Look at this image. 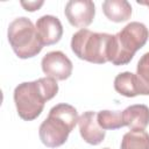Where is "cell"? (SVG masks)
I'll use <instances>...</instances> for the list:
<instances>
[{
	"label": "cell",
	"instance_id": "1",
	"mask_svg": "<svg viewBox=\"0 0 149 149\" xmlns=\"http://www.w3.org/2000/svg\"><path fill=\"white\" fill-rule=\"evenodd\" d=\"M57 92V80L50 77L19 84L14 90V102L19 116L26 121L36 119L42 113L44 104L52 99Z\"/></svg>",
	"mask_w": 149,
	"mask_h": 149
},
{
	"label": "cell",
	"instance_id": "2",
	"mask_svg": "<svg viewBox=\"0 0 149 149\" xmlns=\"http://www.w3.org/2000/svg\"><path fill=\"white\" fill-rule=\"evenodd\" d=\"M79 116L77 109L69 104H58L54 106L48 118L38 128L40 140L48 148H57L64 144L69 134L78 123Z\"/></svg>",
	"mask_w": 149,
	"mask_h": 149
},
{
	"label": "cell",
	"instance_id": "3",
	"mask_svg": "<svg viewBox=\"0 0 149 149\" xmlns=\"http://www.w3.org/2000/svg\"><path fill=\"white\" fill-rule=\"evenodd\" d=\"M149 37L148 28L137 21L125 26L119 33L112 35L108 47V62L114 65L128 64L135 52L141 49Z\"/></svg>",
	"mask_w": 149,
	"mask_h": 149
},
{
	"label": "cell",
	"instance_id": "4",
	"mask_svg": "<svg viewBox=\"0 0 149 149\" xmlns=\"http://www.w3.org/2000/svg\"><path fill=\"white\" fill-rule=\"evenodd\" d=\"M112 35L80 29L72 35L71 49L73 54L86 62L104 64L108 62V47Z\"/></svg>",
	"mask_w": 149,
	"mask_h": 149
},
{
	"label": "cell",
	"instance_id": "5",
	"mask_svg": "<svg viewBox=\"0 0 149 149\" xmlns=\"http://www.w3.org/2000/svg\"><path fill=\"white\" fill-rule=\"evenodd\" d=\"M7 37L15 55L22 59L34 57L43 49L36 26L24 16L16 17L9 23Z\"/></svg>",
	"mask_w": 149,
	"mask_h": 149
},
{
	"label": "cell",
	"instance_id": "6",
	"mask_svg": "<svg viewBox=\"0 0 149 149\" xmlns=\"http://www.w3.org/2000/svg\"><path fill=\"white\" fill-rule=\"evenodd\" d=\"M64 14L71 26L86 29L94 19L95 6L91 0H71L65 5Z\"/></svg>",
	"mask_w": 149,
	"mask_h": 149
},
{
	"label": "cell",
	"instance_id": "7",
	"mask_svg": "<svg viewBox=\"0 0 149 149\" xmlns=\"http://www.w3.org/2000/svg\"><path fill=\"white\" fill-rule=\"evenodd\" d=\"M41 66L47 77L56 80H65L72 73V62L62 51L48 52L42 58Z\"/></svg>",
	"mask_w": 149,
	"mask_h": 149
},
{
	"label": "cell",
	"instance_id": "8",
	"mask_svg": "<svg viewBox=\"0 0 149 149\" xmlns=\"http://www.w3.org/2000/svg\"><path fill=\"white\" fill-rule=\"evenodd\" d=\"M78 125H79L80 135L85 142L92 146H97L104 141L106 130L99 126L95 112L92 111L84 112L79 116Z\"/></svg>",
	"mask_w": 149,
	"mask_h": 149
},
{
	"label": "cell",
	"instance_id": "9",
	"mask_svg": "<svg viewBox=\"0 0 149 149\" xmlns=\"http://www.w3.org/2000/svg\"><path fill=\"white\" fill-rule=\"evenodd\" d=\"M36 30L44 45L57 43L63 35V26L58 17L52 15H43L36 22Z\"/></svg>",
	"mask_w": 149,
	"mask_h": 149
},
{
	"label": "cell",
	"instance_id": "10",
	"mask_svg": "<svg viewBox=\"0 0 149 149\" xmlns=\"http://www.w3.org/2000/svg\"><path fill=\"white\" fill-rule=\"evenodd\" d=\"M122 118L130 130H144L149 125V107L142 104L128 106L122 111Z\"/></svg>",
	"mask_w": 149,
	"mask_h": 149
},
{
	"label": "cell",
	"instance_id": "11",
	"mask_svg": "<svg viewBox=\"0 0 149 149\" xmlns=\"http://www.w3.org/2000/svg\"><path fill=\"white\" fill-rule=\"evenodd\" d=\"M114 88L119 94L128 97V98H133L139 94L144 95L142 85H141L136 73H132L129 71L121 72L115 77Z\"/></svg>",
	"mask_w": 149,
	"mask_h": 149
},
{
	"label": "cell",
	"instance_id": "12",
	"mask_svg": "<svg viewBox=\"0 0 149 149\" xmlns=\"http://www.w3.org/2000/svg\"><path fill=\"white\" fill-rule=\"evenodd\" d=\"M101 7L105 16L113 22H125L130 19L132 6L127 0H106Z\"/></svg>",
	"mask_w": 149,
	"mask_h": 149
},
{
	"label": "cell",
	"instance_id": "13",
	"mask_svg": "<svg viewBox=\"0 0 149 149\" xmlns=\"http://www.w3.org/2000/svg\"><path fill=\"white\" fill-rule=\"evenodd\" d=\"M120 149H149V134L144 130H130L121 141Z\"/></svg>",
	"mask_w": 149,
	"mask_h": 149
},
{
	"label": "cell",
	"instance_id": "14",
	"mask_svg": "<svg viewBox=\"0 0 149 149\" xmlns=\"http://www.w3.org/2000/svg\"><path fill=\"white\" fill-rule=\"evenodd\" d=\"M98 123L102 129H119L125 127L121 111H100L97 113Z\"/></svg>",
	"mask_w": 149,
	"mask_h": 149
},
{
	"label": "cell",
	"instance_id": "15",
	"mask_svg": "<svg viewBox=\"0 0 149 149\" xmlns=\"http://www.w3.org/2000/svg\"><path fill=\"white\" fill-rule=\"evenodd\" d=\"M136 76L142 85L144 95H149V52H146L136 66Z\"/></svg>",
	"mask_w": 149,
	"mask_h": 149
},
{
	"label": "cell",
	"instance_id": "16",
	"mask_svg": "<svg viewBox=\"0 0 149 149\" xmlns=\"http://www.w3.org/2000/svg\"><path fill=\"white\" fill-rule=\"evenodd\" d=\"M44 2L43 1H28V2H24V1H21V6L24 7L26 10H29V12H34L36 9H38Z\"/></svg>",
	"mask_w": 149,
	"mask_h": 149
},
{
	"label": "cell",
	"instance_id": "17",
	"mask_svg": "<svg viewBox=\"0 0 149 149\" xmlns=\"http://www.w3.org/2000/svg\"><path fill=\"white\" fill-rule=\"evenodd\" d=\"M144 5H148V6H149V2H148V3H144Z\"/></svg>",
	"mask_w": 149,
	"mask_h": 149
},
{
	"label": "cell",
	"instance_id": "18",
	"mask_svg": "<svg viewBox=\"0 0 149 149\" xmlns=\"http://www.w3.org/2000/svg\"><path fill=\"white\" fill-rule=\"evenodd\" d=\"M104 149H109V148H104Z\"/></svg>",
	"mask_w": 149,
	"mask_h": 149
}]
</instances>
